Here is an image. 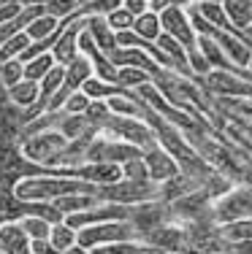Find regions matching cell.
Masks as SVG:
<instances>
[{
    "instance_id": "cell-1",
    "label": "cell",
    "mask_w": 252,
    "mask_h": 254,
    "mask_svg": "<svg viewBox=\"0 0 252 254\" xmlns=\"http://www.w3.org/2000/svg\"><path fill=\"white\" fill-rule=\"evenodd\" d=\"M98 187L82 179L65 176H27L19 179L14 187V197L22 203H52L65 195H95Z\"/></svg>"
},
{
    "instance_id": "cell-2",
    "label": "cell",
    "mask_w": 252,
    "mask_h": 254,
    "mask_svg": "<svg viewBox=\"0 0 252 254\" xmlns=\"http://www.w3.org/2000/svg\"><path fill=\"white\" fill-rule=\"evenodd\" d=\"M100 203H122V205H136L147 200H158V184L155 181H128L117 179L111 184L98 187L95 192Z\"/></svg>"
},
{
    "instance_id": "cell-3",
    "label": "cell",
    "mask_w": 252,
    "mask_h": 254,
    "mask_svg": "<svg viewBox=\"0 0 252 254\" xmlns=\"http://www.w3.org/2000/svg\"><path fill=\"white\" fill-rule=\"evenodd\" d=\"M119 241H139L141 244L136 227L128 219L100 222V225H87L76 230V246H82V249H92V246H100V244H119Z\"/></svg>"
},
{
    "instance_id": "cell-4",
    "label": "cell",
    "mask_w": 252,
    "mask_h": 254,
    "mask_svg": "<svg viewBox=\"0 0 252 254\" xmlns=\"http://www.w3.org/2000/svg\"><path fill=\"white\" fill-rule=\"evenodd\" d=\"M158 19H160V33L171 35L187 54L198 49L195 46L198 35H195L193 25H190V16L184 8H179V5H166L163 11H158Z\"/></svg>"
},
{
    "instance_id": "cell-5",
    "label": "cell",
    "mask_w": 252,
    "mask_h": 254,
    "mask_svg": "<svg viewBox=\"0 0 252 254\" xmlns=\"http://www.w3.org/2000/svg\"><path fill=\"white\" fill-rule=\"evenodd\" d=\"M19 143H22V154L27 157V162L44 168L46 162H49L68 141H65L57 130H44V132H35V135L22 138Z\"/></svg>"
},
{
    "instance_id": "cell-6",
    "label": "cell",
    "mask_w": 252,
    "mask_h": 254,
    "mask_svg": "<svg viewBox=\"0 0 252 254\" xmlns=\"http://www.w3.org/2000/svg\"><path fill=\"white\" fill-rule=\"evenodd\" d=\"M128 222L136 227L139 238L144 241L147 233H152V230H158V227H163L171 222V208H168V203H163V200L136 203V205H130V219Z\"/></svg>"
},
{
    "instance_id": "cell-7",
    "label": "cell",
    "mask_w": 252,
    "mask_h": 254,
    "mask_svg": "<svg viewBox=\"0 0 252 254\" xmlns=\"http://www.w3.org/2000/svg\"><path fill=\"white\" fill-rule=\"evenodd\" d=\"M141 160H144V165H147L149 181H155V184H163V181L173 179V176L179 173L176 160H173V157L168 154L166 149H160V146L144 149V152H141Z\"/></svg>"
},
{
    "instance_id": "cell-8",
    "label": "cell",
    "mask_w": 252,
    "mask_h": 254,
    "mask_svg": "<svg viewBox=\"0 0 252 254\" xmlns=\"http://www.w3.org/2000/svg\"><path fill=\"white\" fill-rule=\"evenodd\" d=\"M0 252L3 254H33L30 238L16 222H0Z\"/></svg>"
},
{
    "instance_id": "cell-9",
    "label": "cell",
    "mask_w": 252,
    "mask_h": 254,
    "mask_svg": "<svg viewBox=\"0 0 252 254\" xmlns=\"http://www.w3.org/2000/svg\"><path fill=\"white\" fill-rule=\"evenodd\" d=\"M5 98H8L11 106H16L19 111H30V108L38 103V81H27L22 78L19 84L5 89Z\"/></svg>"
},
{
    "instance_id": "cell-10",
    "label": "cell",
    "mask_w": 252,
    "mask_h": 254,
    "mask_svg": "<svg viewBox=\"0 0 252 254\" xmlns=\"http://www.w3.org/2000/svg\"><path fill=\"white\" fill-rule=\"evenodd\" d=\"M217 233L228 246L247 244V241H252V219L244 216V219H233V222H225V225H217Z\"/></svg>"
},
{
    "instance_id": "cell-11",
    "label": "cell",
    "mask_w": 252,
    "mask_h": 254,
    "mask_svg": "<svg viewBox=\"0 0 252 254\" xmlns=\"http://www.w3.org/2000/svg\"><path fill=\"white\" fill-rule=\"evenodd\" d=\"M223 11H225V19L231 27H250L252 25V0H223Z\"/></svg>"
},
{
    "instance_id": "cell-12",
    "label": "cell",
    "mask_w": 252,
    "mask_h": 254,
    "mask_svg": "<svg viewBox=\"0 0 252 254\" xmlns=\"http://www.w3.org/2000/svg\"><path fill=\"white\" fill-rule=\"evenodd\" d=\"M79 89H82L84 95H87L89 100H109L111 95H125V92H128V87H119V84L100 81V78H95V76H89Z\"/></svg>"
},
{
    "instance_id": "cell-13",
    "label": "cell",
    "mask_w": 252,
    "mask_h": 254,
    "mask_svg": "<svg viewBox=\"0 0 252 254\" xmlns=\"http://www.w3.org/2000/svg\"><path fill=\"white\" fill-rule=\"evenodd\" d=\"M100 200L95 195H65V197H57V200H52V205L60 211L63 216L68 214H79V211H87L92 208V205H98Z\"/></svg>"
},
{
    "instance_id": "cell-14",
    "label": "cell",
    "mask_w": 252,
    "mask_h": 254,
    "mask_svg": "<svg viewBox=\"0 0 252 254\" xmlns=\"http://www.w3.org/2000/svg\"><path fill=\"white\" fill-rule=\"evenodd\" d=\"M60 22L55 19V16H49V14H41V16H35L33 22H27V27H25V35L33 44H38V41H46V38H52L55 35V30H57Z\"/></svg>"
},
{
    "instance_id": "cell-15",
    "label": "cell",
    "mask_w": 252,
    "mask_h": 254,
    "mask_svg": "<svg viewBox=\"0 0 252 254\" xmlns=\"http://www.w3.org/2000/svg\"><path fill=\"white\" fill-rule=\"evenodd\" d=\"M187 8H193L203 22H209V25H214V27H220V30L228 27L225 11H223V5H220V3H203V0H193Z\"/></svg>"
},
{
    "instance_id": "cell-16",
    "label": "cell",
    "mask_w": 252,
    "mask_h": 254,
    "mask_svg": "<svg viewBox=\"0 0 252 254\" xmlns=\"http://www.w3.org/2000/svg\"><path fill=\"white\" fill-rule=\"evenodd\" d=\"M16 225L22 227V233H25L30 241H49V230H52V225H49L46 219H41L38 214L22 216V219H16Z\"/></svg>"
},
{
    "instance_id": "cell-17",
    "label": "cell",
    "mask_w": 252,
    "mask_h": 254,
    "mask_svg": "<svg viewBox=\"0 0 252 254\" xmlns=\"http://www.w3.org/2000/svg\"><path fill=\"white\" fill-rule=\"evenodd\" d=\"M76 244V230L74 227H68L65 222H57V225H52V230H49V246L55 252H68L71 246Z\"/></svg>"
},
{
    "instance_id": "cell-18",
    "label": "cell",
    "mask_w": 252,
    "mask_h": 254,
    "mask_svg": "<svg viewBox=\"0 0 252 254\" xmlns=\"http://www.w3.org/2000/svg\"><path fill=\"white\" fill-rule=\"evenodd\" d=\"M133 33L139 35V38L144 41H155L160 35V19L155 11H144V14H139L133 19Z\"/></svg>"
},
{
    "instance_id": "cell-19",
    "label": "cell",
    "mask_w": 252,
    "mask_h": 254,
    "mask_svg": "<svg viewBox=\"0 0 252 254\" xmlns=\"http://www.w3.org/2000/svg\"><path fill=\"white\" fill-rule=\"evenodd\" d=\"M52 65H55V57H52V52L35 54L33 60H27V63H25V78H27V81H41V78L49 73Z\"/></svg>"
},
{
    "instance_id": "cell-20",
    "label": "cell",
    "mask_w": 252,
    "mask_h": 254,
    "mask_svg": "<svg viewBox=\"0 0 252 254\" xmlns=\"http://www.w3.org/2000/svg\"><path fill=\"white\" fill-rule=\"evenodd\" d=\"M144 81H152V78H149L147 70L133 68V65H122V68H117V76H114V84L128 87V89L139 87V84H144Z\"/></svg>"
},
{
    "instance_id": "cell-21",
    "label": "cell",
    "mask_w": 252,
    "mask_h": 254,
    "mask_svg": "<svg viewBox=\"0 0 252 254\" xmlns=\"http://www.w3.org/2000/svg\"><path fill=\"white\" fill-rule=\"evenodd\" d=\"M144 244L139 241H119V244H100L87 249V254H141Z\"/></svg>"
},
{
    "instance_id": "cell-22",
    "label": "cell",
    "mask_w": 252,
    "mask_h": 254,
    "mask_svg": "<svg viewBox=\"0 0 252 254\" xmlns=\"http://www.w3.org/2000/svg\"><path fill=\"white\" fill-rule=\"evenodd\" d=\"M30 44H33V41H30L27 35H25V30H22V33H16L14 38H8L3 46H0V63H8V60H16L22 52L27 49Z\"/></svg>"
},
{
    "instance_id": "cell-23",
    "label": "cell",
    "mask_w": 252,
    "mask_h": 254,
    "mask_svg": "<svg viewBox=\"0 0 252 254\" xmlns=\"http://www.w3.org/2000/svg\"><path fill=\"white\" fill-rule=\"evenodd\" d=\"M22 78H25V63H22L19 57L16 60H8V63H0V81H3V87H14V84H19Z\"/></svg>"
},
{
    "instance_id": "cell-24",
    "label": "cell",
    "mask_w": 252,
    "mask_h": 254,
    "mask_svg": "<svg viewBox=\"0 0 252 254\" xmlns=\"http://www.w3.org/2000/svg\"><path fill=\"white\" fill-rule=\"evenodd\" d=\"M106 25L111 27V33H122V30H133V19L136 16L130 14L128 8H122V5H117L114 11H109V14L103 16Z\"/></svg>"
},
{
    "instance_id": "cell-25",
    "label": "cell",
    "mask_w": 252,
    "mask_h": 254,
    "mask_svg": "<svg viewBox=\"0 0 252 254\" xmlns=\"http://www.w3.org/2000/svg\"><path fill=\"white\" fill-rule=\"evenodd\" d=\"M119 171H122V179H128V181H149L147 165H144L141 157H133V160L122 162V165H119Z\"/></svg>"
},
{
    "instance_id": "cell-26",
    "label": "cell",
    "mask_w": 252,
    "mask_h": 254,
    "mask_svg": "<svg viewBox=\"0 0 252 254\" xmlns=\"http://www.w3.org/2000/svg\"><path fill=\"white\" fill-rule=\"evenodd\" d=\"M79 5V0H46V5H44V14H49V16H55V19H65V16L71 14V11Z\"/></svg>"
},
{
    "instance_id": "cell-27",
    "label": "cell",
    "mask_w": 252,
    "mask_h": 254,
    "mask_svg": "<svg viewBox=\"0 0 252 254\" xmlns=\"http://www.w3.org/2000/svg\"><path fill=\"white\" fill-rule=\"evenodd\" d=\"M89 106V98L82 92V89H76V92L68 95V100L63 103V114H84Z\"/></svg>"
},
{
    "instance_id": "cell-28",
    "label": "cell",
    "mask_w": 252,
    "mask_h": 254,
    "mask_svg": "<svg viewBox=\"0 0 252 254\" xmlns=\"http://www.w3.org/2000/svg\"><path fill=\"white\" fill-rule=\"evenodd\" d=\"M122 8H128L133 16H139L144 11H149V3L147 0H122Z\"/></svg>"
},
{
    "instance_id": "cell-29",
    "label": "cell",
    "mask_w": 252,
    "mask_h": 254,
    "mask_svg": "<svg viewBox=\"0 0 252 254\" xmlns=\"http://www.w3.org/2000/svg\"><path fill=\"white\" fill-rule=\"evenodd\" d=\"M16 14H19V5H16V3L3 5V8H0V25H3V22H8V19H14Z\"/></svg>"
},
{
    "instance_id": "cell-30",
    "label": "cell",
    "mask_w": 252,
    "mask_h": 254,
    "mask_svg": "<svg viewBox=\"0 0 252 254\" xmlns=\"http://www.w3.org/2000/svg\"><path fill=\"white\" fill-rule=\"evenodd\" d=\"M147 3H149V11L158 14V11H163L166 5H171V0H147Z\"/></svg>"
},
{
    "instance_id": "cell-31",
    "label": "cell",
    "mask_w": 252,
    "mask_h": 254,
    "mask_svg": "<svg viewBox=\"0 0 252 254\" xmlns=\"http://www.w3.org/2000/svg\"><path fill=\"white\" fill-rule=\"evenodd\" d=\"M19 8H27V5H46V0H14Z\"/></svg>"
},
{
    "instance_id": "cell-32",
    "label": "cell",
    "mask_w": 252,
    "mask_h": 254,
    "mask_svg": "<svg viewBox=\"0 0 252 254\" xmlns=\"http://www.w3.org/2000/svg\"><path fill=\"white\" fill-rule=\"evenodd\" d=\"M63 254H87V249H82V246H76V244H74L68 252H63Z\"/></svg>"
},
{
    "instance_id": "cell-33",
    "label": "cell",
    "mask_w": 252,
    "mask_h": 254,
    "mask_svg": "<svg viewBox=\"0 0 252 254\" xmlns=\"http://www.w3.org/2000/svg\"><path fill=\"white\" fill-rule=\"evenodd\" d=\"M8 3H14V0H0V8H3V5H8Z\"/></svg>"
},
{
    "instance_id": "cell-34",
    "label": "cell",
    "mask_w": 252,
    "mask_h": 254,
    "mask_svg": "<svg viewBox=\"0 0 252 254\" xmlns=\"http://www.w3.org/2000/svg\"><path fill=\"white\" fill-rule=\"evenodd\" d=\"M203 3H223V0H203Z\"/></svg>"
},
{
    "instance_id": "cell-35",
    "label": "cell",
    "mask_w": 252,
    "mask_h": 254,
    "mask_svg": "<svg viewBox=\"0 0 252 254\" xmlns=\"http://www.w3.org/2000/svg\"><path fill=\"white\" fill-rule=\"evenodd\" d=\"M0 254H3V252H0Z\"/></svg>"
}]
</instances>
